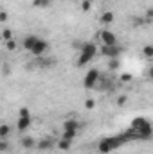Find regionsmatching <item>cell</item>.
<instances>
[{
    "label": "cell",
    "mask_w": 153,
    "mask_h": 154,
    "mask_svg": "<svg viewBox=\"0 0 153 154\" xmlns=\"http://www.w3.org/2000/svg\"><path fill=\"white\" fill-rule=\"evenodd\" d=\"M132 129H135V136L137 140H151L153 138V125L150 124L148 118H142V116H137L132 120Z\"/></svg>",
    "instance_id": "6da1fadb"
},
{
    "label": "cell",
    "mask_w": 153,
    "mask_h": 154,
    "mask_svg": "<svg viewBox=\"0 0 153 154\" xmlns=\"http://www.w3.org/2000/svg\"><path fill=\"white\" fill-rule=\"evenodd\" d=\"M122 143H126V138L122 136V134H115V136H108V138H105V140H101L99 142V145H97V151L101 154H108L115 151V149H119Z\"/></svg>",
    "instance_id": "7a4b0ae2"
},
{
    "label": "cell",
    "mask_w": 153,
    "mask_h": 154,
    "mask_svg": "<svg viewBox=\"0 0 153 154\" xmlns=\"http://www.w3.org/2000/svg\"><path fill=\"white\" fill-rule=\"evenodd\" d=\"M96 54H97V47L94 43H85L81 47V54L77 57V66H85L86 63H90L96 57Z\"/></svg>",
    "instance_id": "3957f363"
},
{
    "label": "cell",
    "mask_w": 153,
    "mask_h": 154,
    "mask_svg": "<svg viewBox=\"0 0 153 154\" xmlns=\"http://www.w3.org/2000/svg\"><path fill=\"white\" fill-rule=\"evenodd\" d=\"M99 70L97 68H90L88 72H86V75L83 79V84H85V88H94L96 84H97V81H99Z\"/></svg>",
    "instance_id": "277c9868"
},
{
    "label": "cell",
    "mask_w": 153,
    "mask_h": 154,
    "mask_svg": "<svg viewBox=\"0 0 153 154\" xmlns=\"http://www.w3.org/2000/svg\"><path fill=\"white\" fill-rule=\"evenodd\" d=\"M99 52H101V56H105V57H108V59H115V57H119L121 48H119L117 45H101Z\"/></svg>",
    "instance_id": "5b68a950"
},
{
    "label": "cell",
    "mask_w": 153,
    "mask_h": 154,
    "mask_svg": "<svg viewBox=\"0 0 153 154\" xmlns=\"http://www.w3.org/2000/svg\"><path fill=\"white\" fill-rule=\"evenodd\" d=\"M97 38L101 39L103 45H117V36L112 31H108V29H101L97 32Z\"/></svg>",
    "instance_id": "8992f818"
},
{
    "label": "cell",
    "mask_w": 153,
    "mask_h": 154,
    "mask_svg": "<svg viewBox=\"0 0 153 154\" xmlns=\"http://www.w3.org/2000/svg\"><path fill=\"white\" fill-rule=\"evenodd\" d=\"M47 48H49V43H47L45 39H38V43L34 45V48L31 50V54L36 56V57H40V56H43V54L47 52Z\"/></svg>",
    "instance_id": "52a82bcc"
},
{
    "label": "cell",
    "mask_w": 153,
    "mask_h": 154,
    "mask_svg": "<svg viewBox=\"0 0 153 154\" xmlns=\"http://www.w3.org/2000/svg\"><path fill=\"white\" fill-rule=\"evenodd\" d=\"M29 127H31V116H18V122H16V129H18L20 133H25Z\"/></svg>",
    "instance_id": "ba28073f"
},
{
    "label": "cell",
    "mask_w": 153,
    "mask_h": 154,
    "mask_svg": "<svg viewBox=\"0 0 153 154\" xmlns=\"http://www.w3.org/2000/svg\"><path fill=\"white\" fill-rule=\"evenodd\" d=\"M38 39H40V38H38V36H34V34H29V36H25V38H24V48L31 52V50L34 48V45L38 43Z\"/></svg>",
    "instance_id": "9c48e42d"
},
{
    "label": "cell",
    "mask_w": 153,
    "mask_h": 154,
    "mask_svg": "<svg viewBox=\"0 0 153 154\" xmlns=\"http://www.w3.org/2000/svg\"><path fill=\"white\" fill-rule=\"evenodd\" d=\"M99 22H101L103 25H110V23L115 22V14L112 13V11H105V13L99 16Z\"/></svg>",
    "instance_id": "30bf717a"
},
{
    "label": "cell",
    "mask_w": 153,
    "mask_h": 154,
    "mask_svg": "<svg viewBox=\"0 0 153 154\" xmlns=\"http://www.w3.org/2000/svg\"><path fill=\"white\" fill-rule=\"evenodd\" d=\"M52 140H49V138H45V140H40L38 143H36V149L40 151H49V149H52Z\"/></svg>",
    "instance_id": "8fae6325"
},
{
    "label": "cell",
    "mask_w": 153,
    "mask_h": 154,
    "mask_svg": "<svg viewBox=\"0 0 153 154\" xmlns=\"http://www.w3.org/2000/svg\"><path fill=\"white\" fill-rule=\"evenodd\" d=\"M65 129H69V131H77V129H79V122L74 120V118H72V120H65V122H63V131H65Z\"/></svg>",
    "instance_id": "7c38bea8"
},
{
    "label": "cell",
    "mask_w": 153,
    "mask_h": 154,
    "mask_svg": "<svg viewBox=\"0 0 153 154\" xmlns=\"http://www.w3.org/2000/svg\"><path fill=\"white\" fill-rule=\"evenodd\" d=\"M22 147H24V149H33V147H36L34 138H31V136H24V138H22Z\"/></svg>",
    "instance_id": "4fadbf2b"
},
{
    "label": "cell",
    "mask_w": 153,
    "mask_h": 154,
    "mask_svg": "<svg viewBox=\"0 0 153 154\" xmlns=\"http://www.w3.org/2000/svg\"><path fill=\"white\" fill-rule=\"evenodd\" d=\"M70 145H72V140H65V138H61V140L58 142V149H61V151H69Z\"/></svg>",
    "instance_id": "5bb4252c"
},
{
    "label": "cell",
    "mask_w": 153,
    "mask_h": 154,
    "mask_svg": "<svg viewBox=\"0 0 153 154\" xmlns=\"http://www.w3.org/2000/svg\"><path fill=\"white\" fill-rule=\"evenodd\" d=\"M142 54H144V57L153 59V45H144V48H142Z\"/></svg>",
    "instance_id": "9a60e30c"
},
{
    "label": "cell",
    "mask_w": 153,
    "mask_h": 154,
    "mask_svg": "<svg viewBox=\"0 0 153 154\" xmlns=\"http://www.w3.org/2000/svg\"><path fill=\"white\" fill-rule=\"evenodd\" d=\"M9 131H11V127L7 124H2L0 125V138H7L9 136Z\"/></svg>",
    "instance_id": "2e32d148"
},
{
    "label": "cell",
    "mask_w": 153,
    "mask_h": 154,
    "mask_svg": "<svg viewBox=\"0 0 153 154\" xmlns=\"http://www.w3.org/2000/svg\"><path fill=\"white\" fill-rule=\"evenodd\" d=\"M76 134H77V131H69V129H65L63 134H61V138H65V140H74Z\"/></svg>",
    "instance_id": "e0dca14e"
},
{
    "label": "cell",
    "mask_w": 153,
    "mask_h": 154,
    "mask_svg": "<svg viewBox=\"0 0 153 154\" xmlns=\"http://www.w3.org/2000/svg\"><path fill=\"white\" fill-rule=\"evenodd\" d=\"M34 7H49L50 5V0H33Z\"/></svg>",
    "instance_id": "ac0fdd59"
},
{
    "label": "cell",
    "mask_w": 153,
    "mask_h": 154,
    "mask_svg": "<svg viewBox=\"0 0 153 154\" xmlns=\"http://www.w3.org/2000/svg\"><path fill=\"white\" fill-rule=\"evenodd\" d=\"M2 38H4V41L13 39V32H11V29H4V31H2Z\"/></svg>",
    "instance_id": "d6986e66"
},
{
    "label": "cell",
    "mask_w": 153,
    "mask_h": 154,
    "mask_svg": "<svg viewBox=\"0 0 153 154\" xmlns=\"http://www.w3.org/2000/svg\"><path fill=\"white\" fill-rule=\"evenodd\" d=\"M16 47H18V45H16V41H15V39L5 41V48H7V50H11V52H13V50H16Z\"/></svg>",
    "instance_id": "ffe728a7"
},
{
    "label": "cell",
    "mask_w": 153,
    "mask_h": 154,
    "mask_svg": "<svg viewBox=\"0 0 153 154\" xmlns=\"http://www.w3.org/2000/svg\"><path fill=\"white\" fill-rule=\"evenodd\" d=\"M119 65H121V63H119V59L115 57V59H110V63H108V68H110V70H117V68H119Z\"/></svg>",
    "instance_id": "44dd1931"
},
{
    "label": "cell",
    "mask_w": 153,
    "mask_h": 154,
    "mask_svg": "<svg viewBox=\"0 0 153 154\" xmlns=\"http://www.w3.org/2000/svg\"><path fill=\"white\" fill-rule=\"evenodd\" d=\"M18 116H31V111H29V108H22V109L18 111Z\"/></svg>",
    "instance_id": "7402d4cb"
},
{
    "label": "cell",
    "mask_w": 153,
    "mask_h": 154,
    "mask_svg": "<svg viewBox=\"0 0 153 154\" xmlns=\"http://www.w3.org/2000/svg\"><path fill=\"white\" fill-rule=\"evenodd\" d=\"M92 7V2H88V0H83V4H81V9L83 11H88Z\"/></svg>",
    "instance_id": "603a6c76"
},
{
    "label": "cell",
    "mask_w": 153,
    "mask_h": 154,
    "mask_svg": "<svg viewBox=\"0 0 153 154\" xmlns=\"http://www.w3.org/2000/svg\"><path fill=\"white\" fill-rule=\"evenodd\" d=\"M126 100H128V97H126V95H121V97L117 99V106H124Z\"/></svg>",
    "instance_id": "cb8c5ba5"
},
{
    "label": "cell",
    "mask_w": 153,
    "mask_h": 154,
    "mask_svg": "<svg viewBox=\"0 0 153 154\" xmlns=\"http://www.w3.org/2000/svg\"><path fill=\"white\" fill-rule=\"evenodd\" d=\"M85 106H86V109H94V106H96V102H94L92 99H86V100H85Z\"/></svg>",
    "instance_id": "d4e9b609"
},
{
    "label": "cell",
    "mask_w": 153,
    "mask_h": 154,
    "mask_svg": "<svg viewBox=\"0 0 153 154\" xmlns=\"http://www.w3.org/2000/svg\"><path fill=\"white\" fill-rule=\"evenodd\" d=\"M121 81L122 82H132V74H122L121 75Z\"/></svg>",
    "instance_id": "484cf974"
},
{
    "label": "cell",
    "mask_w": 153,
    "mask_h": 154,
    "mask_svg": "<svg viewBox=\"0 0 153 154\" xmlns=\"http://www.w3.org/2000/svg\"><path fill=\"white\" fill-rule=\"evenodd\" d=\"M0 151H7V142H5V138H0Z\"/></svg>",
    "instance_id": "4316f807"
},
{
    "label": "cell",
    "mask_w": 153,
    "mask_h": 154,
    "mask_svg": "<svg viewBox=\"0 0 153 154\" xmlns=\"http://www.w3.org/2000/svg\"><path fill=\"white\" fill-rule=\"evenodd\" d=\"M144 20H146V22H153V9H150V11L146 13V16H144Z\"/></svg>",
    "instance_id": "83f0119b"
},
{
    "label": "cell",
    "mask_w": 153,
    "mask_h": 154,
    "mask_svg": "<svg viewBox=\"0 0 153 154\" xmlns=\"http://www.w3.org/2000/svg\"><path fill=\"white\" fill-rule=\"evenodd\" d=\"M0 22H7V13H5V11L0 13Z\"/></svg>",
    "instance_id": "f1b7e54d"
},
{
    "label": "cell",
    "mask_w": 153,
    "mask_h": 154,
    "mask_svg": "<svg viewBox=\"0 0 153 154\" xmlns=\"http://www.w3.org/2000/svg\"><path fill=\"white\" fill-rule=\"evenodd\" d=\"M148 75H150V79H153V66L148 70Z\"/></svg>",
    "instance_id": "f546056e"
},
{
    "label": "cell",
    "mask_w": 153,
    "mask_h": 154,
    "mask_svg": "<svg viewBox=\"0 0 153 154\" xmlns=\"http://www.w3.org/2000/svg\"><path fill=\"white\" fill-rule=\"evenodd\" d=\"M88 2H96V0H88Z\"/></svg>",
    "instance_id": "4dcf8cb0"
},
{
    "label": "cell",
    "mask_w": 153,
    "mask_h": 154,
    "mask_svg": "<svg viewBox=\"0 0 153 154\" xmlns=\"http://www.w3.org/2000/svg\"><path fill=\"white\" fill-rule=\"evenodd\" d=\"M151 82H153V79H151Z\"/></svg>",
    "instance_id": "1f68e13d"
}]
</instances>
